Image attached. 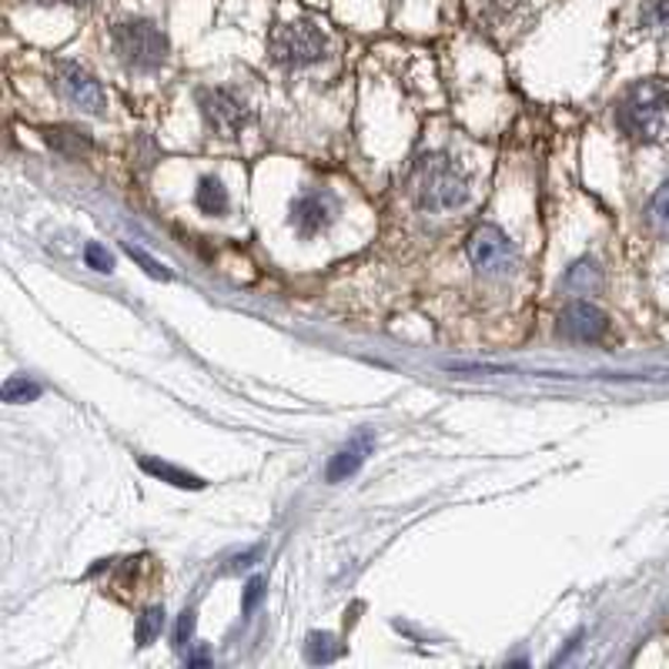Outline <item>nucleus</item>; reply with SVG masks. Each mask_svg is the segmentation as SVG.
Returning a JSON list of instances; mask_svg holds the SVG:
<instances>
[{
    "mask_svg": "<svg viewBox=\"0 0 669 669\" xmlns=\"http://www.w3.org/2000/svg\"><path fill=\"white\" fill-rule=\"evenodd\" d=\"M559 331L572 342H600L610 331V318L593 301H572L559 315Z\"/></svg>",
    "mask_w": 669,
    "mask_h": 669,
    "instance_id": "nucleus-9",
    "label": "nucleus"
},
{
    "mask_svg": "<svg viewBox=\"0 0 669 669\" xmlns=\"http://www.w3.org/2000/svg\"><path fill=\"white\" fill-rule=\"evenodd\" d=\"M646 221H649V228H656L659 234H669V182L659 185V191L649 198Z\"/></svg>",
    "mask_w": 669,
    "mask_h": 669,
    "instance_id": "nucleus-14",
    "label": "nucleus"
},
{
    "mask_svg": "<svg viewBox=\"0 0 669 669\" xmlns=\"http://www.w3.org/2000/svg\"><path fill=\"white\" fill-rule=\"evenodd\" d=\"M262 596H265V582H262V579H251L248 590H244V600H241V613L255 610V606L262 603Z\"/></svg>",
    "mask_w": 669,
    "mask_h": 669,
    "instance_id": "nucleus-22",
    "label": "nucleus"
},
{
    "mask_svg": "<svg viewBox=\"0 0 669 669\" xmlns=\"http://www.w3.org/2000/svg\"><path fill=\"white\" fill-rule=\"evenodd\" d=\"M124 248H128V255H131V259H134V262H138V265H141L147 275H151V278H172V272H167L161 262H154V259L147 255V251L134 248V244H124Z\"/></svg>",
    "mask_w": 669,
    "mask_h": 669,
    "instance_id": "nucleus-20",
    "label": "nucleus"
},
{
    "mask_svg": "<svg viewBox=\"0 0 669 669\" xmlns=\"http://www.w3.org/2000/svg\"><path fill=\"white\" fill-rule=\"evenodd\" d=\"M54 77H57V91L80 111L88 114H105L108 108V98H105V88L101 84L84 70L80 64H70V61H57L54 64Z\"/></svg>",
    "mask_w": 669,
    "mask_h": 669,
    "instance_id": "nucleus-6",
    "label": "nucleus"
},
{
    "mask_svg": "<svg viewBox=\"0 0 669 669\" xmlns=\"http://www.w3.org/2000/svg\"><path fill=\"white\" fill-rule=\"evenodd\" d=\"M44 141L64 154V157H80L91 151V134L80 131V128H70V124H57V128H44Z\"/></svg>",
    "mask_w": 669,
    "mask_h": 669,
    "instance_id": "nucleus-11",
    "label": "nucleus"
},
{
    "mask_svg": "<svg viewBox=\"0 0 669 669\" xmlns=\"http://www.w3.org/2000/svg\"><path fill=\"white\" fill-rule=\"evenodd\" d=\"M616 121L636 141H666L669 138V88L659 80L633 84L616 108Z\"/></svg>",
    "mask_w": 669,
    "mask_h": 669,
    "instance_id": "nucleus-2",
    "label": "nucleus"
},
{
    "mask_svg": "<svg viewBox=\"0 0 669 669\" xmlns=\"http://www.w3.org/2000/svg\"><path fill=\"white\" fill-rule=\"evenodd\" d=\"M37 395H41V385L31 382L28 375H14V379L4 382V402H11V405H18V402H34Z\"/></svg>",
    "mask_w": 669,
    "mask_h": 669,
    "instance_id": "nucleus-18",
    "label": "nucleus"
},
{
    "mask_svg": "<svg viewBox=\"0 0 669 669\" xmlns=\"http://www.w3.org/2000/svg\"><path fill=\"white\" fill-rule=\"evenodd\" d=\"M195 201L205 215H224L228 211V191L218 178H201L198 182V191H195Z\"/></svg>",
    "mask_w": 669,
    "mask_h": 669,
    "instance_id": "nucleus-13",
    "label": "nucleus"
},
{
    "mask_svg": "<svg viewBox=\"0 0 669 669\" xmlns=\"http://www.w3.org/2000/svg\"><path fill=\"white\" fill-rule=\"evenodd\" d=\"M111 44H114L118 57L138 70H154L167 57V37L151 21H121L111 31Z\"/></svg>",
    "mask_w": 669,
    "mask_h": 669,
    "instance_id": "nucleus-4",
    "label": "nucleus"
},
{
    "mask_svg": "<svg viewBox=\"0 0 669 669\" xmlns=\"http://www.w3.org/2000/svg\"><path fill=\"white\" fill-rule=\"evenodd\" d=\"M198 108L208 131L218 138H238V131L248 124V108L224 88H205L198 95Z\"/></svg>",
    "mask_w": 669,
    "mask_h": 669,
    "instance_id": "nucleus-7",
    "label": "nucleus"
},
{
    "mask_svg": "<svg viewBox=\"0 0 669 669\" xmlns=\"http://www.w3.org/2000/svg\"><path fill=\"white\" fill-rule=\"evenodd\" d=\"M469 262L482 278H509L519 268V248L509 241V234L495 224H479L472 228L469 241Z\"/></svg>",
    "mask_w": 669,
    "mask_h": 669,
    "instance_id": "nucleus-3",
    "label": "nucleus"
},
{
    "mask_svg": "<svg viewBox=\"0 0 669 669\" xmlns=\"http://www.w3.org/2000/svg\"><path fill=\"white\" fill-rule=\"evenodd\" d=\"M268 51L282 67H308L328 54V41L311 21H288L272 31Z\"/></svg>",
    "mask_w": 669,
    "mask_h": 669,
    "instance_id": "nucleus-5",
    "label": "nucleus"
},
{
    "mask_svg": "<svg viewBox=\"0 0 669 669\" xmlns=\"http://www.w3.org/2000/svg\"><path fill=\"white\" fill-rule=\"evenodd\" d=\"M334 215H339V201H334L328 191H305V195H298L295 201H292V224H295V231L301 234V238H315V234H321L331 221H334Z\"/></svg>",
    "mask_w": 669,
    "mask_h": 669,
    "instance_id": "nucleus-8",
    "label": "nucleus"
},
{
    "mask_svg": "<svg viewBox=\"0 0 669 669\" xmlns=\"http://www.w3.org/2000/svg\"><path fill=\"white\" fill-rule=\"evenodd\" d=\"M369 452H372V436H369V432H362L359 439H352L346 449H339V456H334V459L328 462L325 479H328V482H342V479L355 475V472H359V465L369 459Z\"/></svg>",
    "mask_w": 669,
    "mask_h": 669,
    "instance_id": "nucleus-10",
    "label": "nucleus"
},
{
    "mask_svg": "<svg viewBox=\"0 0 669 669\" xmlns=\"http://www.w3.org/2000/svg\"><path fill=\"white\" fill-rule=\"evenodd\" d=\"M639 21H643L646 31L669 34V0H643Z\"/></svg>",
    "mask_w": 669,
    "mask_h": 669,
    "instance_id": "nucleus-15",
    "label": "nucleus"
},
{
    "mask_svg": "<svg viewBox=\"0 0 669 669\" xmlns=\"http://www.w3.org/2000/svg\"><path fill=\"white\" fill-rule=\"evenodd\" d=\"M334 639L325 633V636H308V659L311 662H328V659H334V656H339V646H331Z\"/></svg>",
    "mask_w": 669,
    "mask_h": 669,
    "instance_id": "nucleus-19",
    "label": "nucleus"
},
{
    "mask_svg": "<svg viewBox=\"0 0 669 669\" xmlns=\"http://www.w3.org/2000/svg\"><path fill=\"white\" fill-rule=\"evenodd\" d=\"M84 262H88L95 272H111V268H114V259L108 255L101 244H88V248H84Z\"/></svg>",
    "mask_w": 669,
    "mask_h": 669,
    "instance_id": "nucleus-21",
    "label": "nucleus"
},
{
    "mask_svg": "<svg viewBox=\"0 0 669 669\" xmlns=\"http://www.w3.org/2000/svg\"><path fill=\"white\" fill-rule=\"evenodd\" d=\"M412 195L415 205L423 211H456L469 201V178L449 157L446 151H432L415 161V175H412Z\"/></svg>",
    "mask_w": 669,
    "mask_h": 669,
    "instance_id": "nucleus-1",
    "label": "nucleus"
},
{
    "mask_svg": "<svg viewBox=\"0 0 669 669\" xmlns=\"http://www.w3.org/2000/svg\"><path fill=\"white\" fill-rule=\"evenodd\" d=\"M44 4H70V8H84V4H91V0H44Z\"/></svg>",
    "mask_w": 669,
    "mask_h": 669,
    "instance_id": "nucleus-24",
    "label": "nucleus"
},
{
    "mask_svg": "<svg viewBox=\"0 0 669 669\" xmlns=\"http://www.w3.org/2000/svg\"><path fill=\"white\" fill-rule=\"evenodd\" d=\"M191 633H195V613L185 610V613H182V623H178V636H175V643H178V646H188Z\"/></svg>",
    "mask_w": 669,
    "mask_h": 669,
    "instance_id": "nucleus-23",
    "label": "nucleus"
},
{
    "mask_svg": "<svg viewBox=\"0 0 669 669\" xmlns=\"http://www.w3.org/2000/svg\"><path fill=\"white\" fill-rule=\"evenodd\" d=\"M141 465H144V472H151V475H157V479H167V482H175V485H182V489H201V479H195V475H188V472H182V469H172V465H164V462H151V459H144Z\"/></svg>",
    "mask_w": 669,
    "mask_h": 669,
    "instance_id": "nucleus-17",
    "label": "nucleus"
},
{
    "mask_svg": "<svg viewBox=\"0 0 669 669\" xmlns=\"http://www.w3.org/2000/svg\"><path fill=\"white\" fill-rule=\"evenodd\" d=\"M161 629H164V610H161V606L144 610V613L138 616V629H134L138 646H151V643L161 636Z\"/></svg>",
    "mask_w": 669,
    "mask_h": 669,
    "instance_id": "nucleus-16",
    "label": "nucleus"
},
{
    "mask_svg": "<svg viewBox=\"0 0 669 669\" xmlns=\"http://www.w3.org/2000/svg\"><path fill=\"white\" fill-rule=\"evenodd\" d=\"M569 292L575 295H596L603 288V268L593 262V259H579L569 272H566V282H562Z\"/></svg>",
    "mask_w": 669,
    "mask_h": 669,
    "instance_id": "nucleus-12",
    "label": "nucleus"
}]
</instances>
